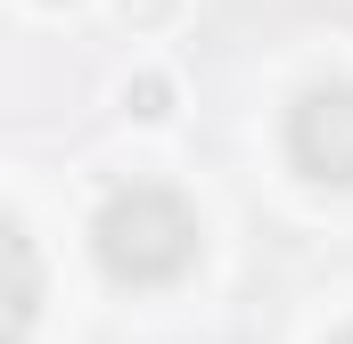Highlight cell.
Here are the masks:
<instances>
[{
    "mask_svg": "<svg viewBox=\"0 0 353 344\" xmlns=\"http://www.w3.org/2000/svg\"><path fill=\"white\" fill-rule=\"evenodd\" d=\"M90 246H99V270L115 287H173L197 262V213L173 189H123V197L99 205Z\"/></svg>",
    "mask_w": 353,
    "mask_h": 344,
    "instance_id": "obj_1",
    "label": "cell"
},
{
    "mask_svg": "<svg viewBox=\"0 0 353 344\" xmlns=\"http://www.w3.org/2000/svg\"><path fill=\"white\" fill-rule=\"evenodd\" d=\"M288 156H296V172H312L329 189H353V83H321L296 98Z\"/></svg>",
    "mask_w": 353,
    "mask_h": 344,
    "instance_id": "obj_2",
    "label": "cell"
},
{
    "mask_svg": "<svg viewBox=\"0 0 353 344\" xmlns=\"http://www.w3.org/2000/svg\"><path fill=\"white\" fill-rule=\"evenodd\" d=\"M33 312H41V262L25 246V230L0 213V344H25Z\"/></svg>",
    "mask_w": 353,
    "mask_h": 344,
    "instance_id": "obj_3",
    "label": "cell"
},
{
    "mask_svg": "<svg viewBox=\"0 0 353 344\" xmlns=\"http://www.w3.org/2000/svg\"><path fill=\"white\" fill-rule=\"evenodd\" d=\"M132 8H165V0H132Z\"/></svg>",
    "mask_w": 353,
    "mask_h": 344,
    "instance_id": "obj_4",
    "label": "cell"
},
{
    "mask_svg": "<svg viewBox=\"0 0 353 344\" xmlns=\"http://www.w3.org/2000/svg\"><path fill=\"white\" fill-rule=\"evenodd\" d=\"M337 344H353V328H345V336H337Z\"/></svg>",
    "mask_w": 353,
    "mask_h": 344,
    "instance_id": "obj_5",
    "label": "cell"
}]
</instances>
